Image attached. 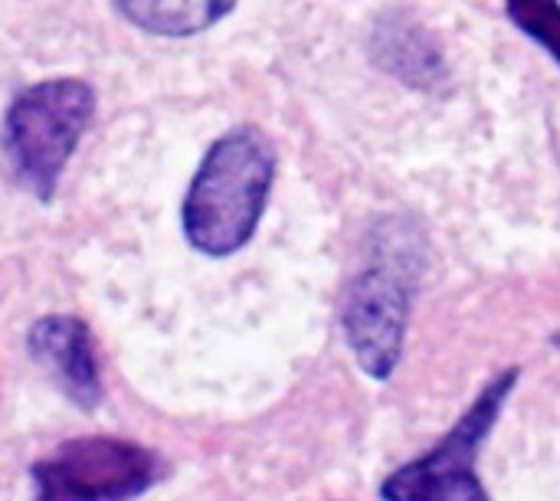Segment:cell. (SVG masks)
<instances>
[{
	"mask_svg": "<svg viewBox=\"0 0 560 501\" xmlns=\"http://www.w3.org/2000/svg\"><path fill=\"white\" fill-rule=\"evenodd\" d=\"M371 53L381 69L397 75L400 82L433 92L450 82V69L433 36L407 13H387L377 20L371 36Z\"/></svg>",
	"mask_w": 560,
	"mask_h": 501,
	"instance_id": "52a82bcc",
	"label": "cell"
},
{
	"mask_svg": "<svg viewBox=\"0 0 560 501\" xmlns=\"http://www.w3.org/2000/svg\"><path fill=\"white\" fill-rule=\"evenodd\" d=\"M164 476L158 453L112 436H82L43 456L30 479L33 501H135Z\"/></svg>",
	"mask_w": 560,
	"mask_h": 501,
	"instance_id": "5b68a950",
	"label": "cell"
},
{
	"mask_svg": "<svg viewBox=\"0 0 560 501\" xmlns=\"http://www.w3.org/2000/svg\"><path fill=\"white\" fill-rule=\"evenodd\" d=\"M272 177L276 154L262 131L236 128L217 138L180 207L187 243L203 256L240 253L262 220Z\"/></svg>",
	"mask_w": 560,
	"mask_h": 501,
	"instance_id": "6da1fadb",
	"label": "cell"
},
{
	"mask_svg": "<svg viewBox=\"0 0 560 501\" xmlns=\"http://www.w3.org/2000/svg\"><path fill=\"white\" fill-rule=\"evenodd\" d=\"M30 358L43 368V374L82 410H95L102 400L98 358L92 345V331L82 318L72 315H46L26 335Z\"/></svg>",
	"mask_w": 560,
	"mask_h": 501,
	"instance_id": "8992f818",
	"label": "cell"
},
{
	"mask_svg": "<svg viewBox=\"0 0 560 501\" xmlns=\"http://www.w3.org/2000/svg\"><path fill=\"white\" fill-rule=\"evenodd\" d=\"M518 384V368L502 371L486 391L476 397V404L466 410V417L420 459L400 466L390 473L381 486L384 501H492L479 473V450L489 440L509 394Z\"/></svg>",
	"mask_w": 560,
	"mask_h": 501,
	"instance_id": "277c9868",
	"label": "cell"
},
{
	"mask_svg": "<svg viewBox=\"0 0 560 501\" xmlns=\"http://www.w3.org/2000/svg\"><path fill=\"white\" fill-rule=\"evenodd\" d=\"M95 115V89L82 79H46L23 89L0 128V151L13 180L52 200L62 167Z\"/></svg>",
	"mask_w": 560,
	"mask_h": 501,
	"instance_id": "3957f363",
	"label": "cell"
},
{
	"mask_svg": "<svg viewBox=\"0 0 560 501\" xmlns=\"http://www.w3.org/2000/svg\"><path fill=\"white\" fill-rule=\"evenodd\" d=\"M512 23L541 43L560 66V0H505Z\"/></svg>",
	"mask_w": 560,
	"mask_h": 501,
	"instance_id": "9c48e42d",
	"label": "cell"
},
{
	"mask_svg": "<svg viewBox=\"0 0 560 501\" xmlns=\"http://www.w3.org/2000/svg\"><path fill=\"white\" fill-rule=\"evenodd\" d=\"M125 20L154 36H194L223 20L236 0H115Z\"/></svg>",
	"mask_w": 560,
	"mask_h": 501,
	"instance_id": "ba28073f",
	"label": "cell"
},
{
	"mask_svg": "<svg viewBox=\"0 0 560 501\" xmlns=\"http://www.w3.org/2000/svg\"><path fill=\"white\" fill-rule=\"evenodd\" d=\"M427 266V240L407 220H387L377 226L368 266L354 276L341 328L361 371L374 381H387L400 358L413 295Z\"/></svg>",
	"mask_w": 560,
	"mask_h": 501,
	"instance_id": "7a4b0ae2",
	"label": "cell"
}]
</instances>
